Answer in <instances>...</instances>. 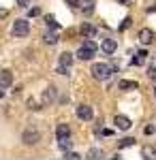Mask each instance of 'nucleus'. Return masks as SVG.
<instances>
[{
  "mask_svg": "<svg viewBox=\"0 0 156 160\" xmlns=\"http://www.w3.org/2000/svg\"><path fill=\"white\" fill-rule=\"evenodd\" d=\"M154 154H156V148H154Z\"/></svg>",
  "mask_w": 156,
  "mask_h": 160,
  "instance_id": "33",
  "label": "nucleus"
},
{
  "mask_svg": "<svg viewBox=\"0 0 156 160\" xmlns=\"http://www.w3.org/2000/svg\"><path fill=\"white\" fill-rule=\"evenodd\" d=\"M4 15H7V11H4V9H2V11H0V17H4Z\"/></svg>",
  "mask_w": 156,
  "mask_h": 160,
  "instance_id": "29",
  "label": "nucleus"
},
{
  "mask_svg": "<svg viewBox=\"0 0 156 160\" xmlns=\"http://www.w3.org/2000/svg\"><path fill=\"white\" fill-rule=\"evenodd\" d=\"M28 107H30V109H39V107H36V102H34V100H32V98L28 100Z\"/></svg>",
  "mask_w": 156,
  "mask_h": 160,
  "instance_id": "28",
  "label": "nucleus"
},
{
  "mask_svg": "<svg viewBox=\"0 0 156 160\" xmlns=\"http://www.w3.org/2000/svg\"><path fill=\"white\" fill-rule=\"evenodd\" d=\"M113 122H116V126H118L120 130H128V128H131V120H128L126 115H116Z\"/></svg>",
  "mask_w": 156,
  "mask_h": 160,
  "instance_id": "7",
  "label": "nucleus"
},
{
  "mask_svg": "<svg viewBox=\"0 0 156 160\" xmlns=\"http://www.w3.org/2000/svg\"><path fill=\"white\" fill-rule=\"evenodd\" d=\"M131 145H135V139H131V137H126V139L120 141V148H131Z\"/></svg>",
  "mask_w": 156,
  "mask_h": 160,
  "instance_id": "19",
  "label": "nucleus"
},
{
  "mask_svg": "<svg viewBox=\"0 0 156 160\" xmlns=\"http://www.w3.org/2000/svg\"><path fill=\"white\" fill-rule=\"evenodd\" d=\"M22 139H24L26 145H34V143H39V139H41V132H39L36 128H28Z\"/></svg>",
  "mask_w": 156,
  "mask_h": 160,
  "instance_id": "4",
  "label": "nucleus"
},
{
  "mask_svg": "<svg viewBox=\"0 0 156 160\" xmlns=\"http://www.w3.org/2000/svg\"><path fill=\"white\" fill-rule=\"evenodd\" d=\"M66 158H71V160H77V158H79V154H75V152H66Z\"/></svg>",
  "mask_w": 156,
  "mask_h": 160,
  "instance_id": "24",
  "label": "nucleus"
},
{
  "mask_svg": "<svg viewBox=\"0 0 156 160\" xmlns=\"http://www.w3.org/2000/svg\"><path fill=\"white\" fill-rule=\"evenodd\" d=\"M56 135H58V141H62V139H69V137H71V128H69V124H58Z\"/></svg>",
  "mask_w": 156,
  "mask_h": 160,
  "instance_id": "8",
  "label": "nucleus"
},
{
  "mask_svg": "<svg viewBox=\"0 0 156 160\" xmlns=\"http://www.w3.org/2000/svg\"><path fill=\"white\" fill-rule=\"evenodd\" d=\"M45 43H47V45H56V43H58V34L47 32V34H45Z\"/></svg>",
  "mask_w": 156,
  "mask_h": 160,
  "instance_id": "16",
  "label": "nucleus"
},
{
  "mask_svg": "<svg viewBox=\"0 0 156 160\" xmlns=\"http://www.w3.org/2000/svg\"><path fill=\"white\" fill-rule=\"evenodd\" d=\"M120 90H137V81H128V79H122V81H120Z\"/></svg>",
  "mask_w": 156,
  "mask_h": 160,
  "instance_id": "15",
  "label": "nucleus"
},
{
  "mask_svg": "<svg viewBox=\"0 0 156 160\" xmlns=\"http://www.w3.org/2000/svg\"><path fill=\"white\" fill-rule=\"evenodd\" d=\"M13 83V75H11V71H2L0 73V86H11Z\"/></svg>",
  "mask_w": 156,
  "mask_h": 160,
  "instance_id": "10",
  "label": "nucleus"
},
{
  "mask_svg": "<svg viewBox=\"0 0 156 160\" xmlns=\"http://www.w3.org/2000/svg\"><path fill=\"white\" fill-rule=\"evenodd\" d=\"M2 96H4V92H2V90H0V98H2Z\"/></svg>",
  "mask_w": 156,
  "mask_h": 160,
  "instance_id": "31",
  "label": "nucleus"
},
{
  "mask_svg": "<svg viewBox=\"0 0 156 160\" xmlns=\"http://www.w3.org/2000/svg\"><path fill=\"white\" fill-rule=\"evenodd\" d=\"M92 115H94L92 113V107H88V105H79L77 107V118L79 120H86L88 122V120H92Z\"/></svg>",
  "mask_w": 156,
  "mask_h": 160,
  "instance_id": "5",
  "label": "nucleus"
},
{
  "mask_svg": "<svg viewBox=\"0 0 156 160\" xmlns=\"http://www.w3.org/2000/svg\"><path fill=\"white\" fill-rule=\"evenodd\" d=\"M145 58H148V51H137V53H135V58H133V64H135V66H141V64H143L145 62Z\"/></svg>",
  "mask_w": 156,
  "mask_h": 160,
  "instance_id": "11",
  "label": "nucleus"
},
{
  "mask_svg": "<svg viewBox=\"0 0 156 160\" xmlns=\"http://www.w3.org/2000/svg\"><path fill=\"white\" fill-rule=\"evenodd\" d=\"M111 66L109 64H105V62H98V64H94L92 66V75H94V79H98V81H107L109 77H111Z\"/></svg>",
  "mask_w": 156,
  "mask_h": 160,
  "instance_id": "2",
  "label": "nucleus"
},
{
  "mask_svg": "<svg viewBox=\"0 0 156 160\" xmlns=\"http://www.w3.org/2000/svg\"><path fill=\"white\" fill-rule=\"evenodd\" d=\"M17 4H19V7H24V9H26V7L30 4V0H17Z\"/></svg>",
  "mask_w": 156,
  "mask_h": 160,
  "instance_id": "27",
  "label": "nucleus"
},
{
  "mask_svg": "<svg viewBox=\"0 0 156 160\" xmlns=\"http://www.w3.org/2000/svg\"><path fill=\"white\" fill-rule=\"evenodd\" d=\"M154 96H156V88H154Z\"/></svg>",
  "mask_w": 156,
  "mask_h": 160,
  "instance_id": "32",
  "label": "nucleus"
},
{
  "mask_svg": "<svg viewBox=\"0 0 156 160\" xmlns=\"http://www.w3.org/2000/svg\"><path fill=\"white\" fill-rule=\"evenodd\" d=\"M120 2H122V4H128V2H131V0H120Z\"/></svg>",
  "mask_w": 156,
  "mask_h": 160,
  "instance_id": "30",
  "label": "nucleus"
},
{
  "mask_svg": "<svg viewBox=\"0 0 156 160\" xmlns=\"http://www.w3.org/2000/svg\"><path fill=\"white\" fill-rule=\"evenodd\" d=\"M60 148L64 149V152H66V149H71V148H73V141H69V139H62V141H60Z\"/></svg>",
  "mask_w": 156,
  "mask_h": 160,
  "instance_id": "21",
  "label": "nucleus"
},
{
  "mask_svg": "<svg viewBox=\"0 0 156 160\" xmlns=\"http://www.w3.org/2000/svg\"><path fill=\"white\" fill-rule=\"evenodd\" d=\"M81 34H84V37H94L96 28H94V26H90V24H84V26H81Z\"/></svg>",
  "mask_w": 156,
  "mask_h": 160,
  "instance_id": "14",
  "label": "nucleus"
},
{
  "mask_svg": "<svg viewBox=\"0 0 156 160\" xmlns=\"http://www.w3.org/2000/svg\"><path fill=\"white\" fill-rule=\"evenodd\" d=\"M131 17H126V19H124V22H122V26H120V30H126V28H128V26H131Z\"/></svg>",
  "mask_w": 156,
  "mask_h": 160,
  "instance_id": "22",
  "label": "nucleus"
},
{
  "mask_svg": "<svg viewBox=\"0 0 156 160\" xmlns=\"http://www.w3.org/2000/svg\"><path fill=\"white\" fill-rule=\"evenodd\" d=\"M69 7H79V0H64Z\"/></svg>",
  "mask_w": 156,
  "mask_h": 160,
  "instance_id": "25",
  "label": "nucleus"
},
{
  "mask_svg": "<svg viewBox=\"0 0 156 160\" xmlns=\"http://www.w3.org/2000/svg\"><path fill=\"white\" fill-rule=\"evenodd\" d=\"M28 32H30V24H28L26 19H15V24H13V37L22 38V37H26Z\"/></svg>",
  "mask_w": 156,
  "mask_h": 160,
  "instance_id": "3",
  "label": "nucleus"
},
{
  "mask_svg": "<svg viewBox=\"0 0 156 160\" xmlns=\"http://www.w3.org/2000/svg\"><path fill=\"white\" fill-rule=\"evenodd\" d=\"M156 132V126H145V135H154Z\"/></svg>",
  "mask_w": 156,
  "mask_h": 160,
  "instance_id": "23",
  "label": "nucleus"
},
{
  "mask_svg": "<svg viewBox=\"0 0 156 160\" xmlns=\"http://www.w3.org/2000/svg\"><path fill=\"white\" fill-rule=\"evenodd\" d=\"M71 64H73V56H71V53H69V51L60 53V66H66V68H69Z\"/></svg>",
  "mask_w": 156,
  "mask_h": 160,
  "instance_id": "13",
  "label": "nucleus"
},
{
  "mask_svg": "<svg viewBox=\"0 0 156 160\" xmlns=\"http://www.w3.org/2000/svg\"><path fill=\"white\" fill-rule=\"evenodd\" d=\"M45 24H47L49 28H58V22H56V17H51V15H47V17H45Z\"/></svg>",
  "mask_w": 156,
  "mask_h": 160,
  "instance_id": "20",
  "label": "nucleus"
},
{
  "mask_svg": "<svg viewBox=\"0 0 156 160\" xmlns=\"http://www.w3.org/2000/svg\"><path fill=\"white\" fill-rule=\"evenodd\" d=\"M54 98H56V88H54V86H49L47 90L43 92V100H45V102H51Z\"/></svg>",
  "mask_w": 156,
  "mask_h": 160,
  "instance_id": "12",
  "label": "nucleus"
},
{
  "mask_svg": "<svg viewBox=\"0 0 156 160\" xmlns=\"http://www.w3.org/2000/svg\"><path fill=\"white\" fill-rule=\"evenodd\" d=\"M148 75H150V79H154V81H156V68H150Z\"/></svg>",
  "mask_w": 156,
  "mask_h": 160,
  "instance_id": "26",
  "label": "nucleus"
},
{
  "mask_svg": "<svg viewBox=\"0 0 156 160\" xmlns=\"http://www.w3.org/2000/svg\"><path fill=\"white\" fill-rule=\"evenodd\" d=\"M139 41H141L143 45H150V43L154 41V32H152L150 28H143V30H139Z\"/></svg>",
  "mask_w": 156,
  "mask_h": 160,
  "instance_id": "6",
  "label": "nucleus"
},
{
  "mask_svg": "<svg viewBox=\"0 0 156 160\" xmlns=\"http://www.w3.org/2000/svg\"><path fill=\"white\" fill-rule=\"evenodd\" d=\"M88 158H103V149L92 148L90 152H88Z\"/></svg>",
  "mask_w": 156,
  "mask_h": 160,
  "instance_id": "17",
  "label": "nucleus"
},
{
  "mask_svg": "<svg viewBox=\"0 0 156 160\" xmlns=\"http://www.w3.org/2000/svg\"><path fill=\"white\" fill-rule=\"evenodd\" d=\"M94 53H96V43L88 38V41H84V45L79 47L77 58H79V60H92V58H94Z\"/></svg>",
  "mask_w": 156,
  "mask_h": 160,
  "instance_id": "1",
  "label": "nucleus"
},
{
  "mask_svg": "<svg viewBox=\"0 0 156 160\" xmlns=\"http://www.w3.org/2000/svg\"><path fill=\"white\" fill-rule=\"evenodd\" d=\"M143 158H156V154H154V148H143Z\"/></svg>",
  "mask_w": 156,
  "mask_h": 160,
  "instance_id": "18",
  "label": "nucleus"
},
{
  "mask_svg": "<svg viewBox=\"0 0 156 160\" xmlns=\"http://www.w3.org/2000/svg\"><path fill=\"white\" fill-rule=\"evenodd\" d=\"M101 47H103V51H105V53H113V51H116V47H118V43H116L113 38H105Z\"/></svg>",
  "mask_w": 156,
  "mask_h": 160,
  "instance_id": "9",
  "label": "nucleus"
}]
</instances>
